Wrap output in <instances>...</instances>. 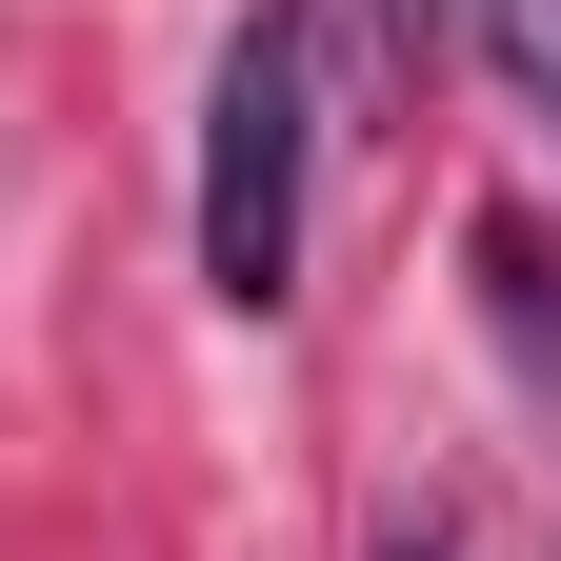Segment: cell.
Instances as JSON below:
<instances>
[{"label": "cell", "instance_id": "6da1fadb", "mask_svg": "<svg viewBox=\"0 0 561 561\" xmlns=\"http://www.w3.org/2000/svg\"><path fill=\"white\" fill-rule=\"evenodd\" d=\"M301 181H321V41H301V0H261L201 81V280L241 321L301 301Z\"/></svg>", "mask_w": 561, "mask_h": 561}, {"label": "cell", "instance_id": "7a4b0ae2", "mask_svg": "<svg viewBox=\"0 0 561 561\" xmlns=\"http://www.w3.org/2000/svg\"><path fill=\"white\" fill-rule=\"evenodd\" d=\"M481 301H502V341L561 381V261H541V221H481Z\"/></svg>", "mask_w": 561, "mask_h": 561}, {"label": "cell", "instance_id": "3957f363", "mask_svg": "<svg viewBox=\"0 0 561 561\" xmlns=\"http://www.w3.org/2000/svg\"><path fill=\"white\" fill-rule=\"evenodd\" d=\"M481 60H502V81L561 121V0H481Z\"/></svg>", "mask_w": 561, "mask_h": 561}]
</instances>
